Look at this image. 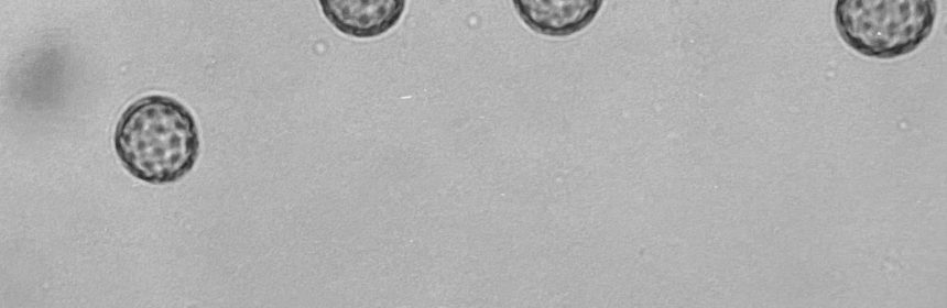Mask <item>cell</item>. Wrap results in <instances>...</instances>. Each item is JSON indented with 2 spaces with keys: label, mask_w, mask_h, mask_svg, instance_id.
Wrapping results in <instances>:
<instances>
[{
  "label": "cell",
  "mask_w": 947,
  "mask_h": 308,
  "mask_svg": "<svg viewBox=\"0 0 947 308\" xmlns=\"http://www.w3.org/2000/svg\"><path fill=\"white\" fill-rule=\"evenodd\" d=\"M113 144L124 168L150 184L173 183L185 176L200 147L193 113L164 95H149L131 103L116 125Z\"/></svg>",
  "instance_id": "obj_1"
},
{
  "label": "cell",
  "mask_w": 947,
  "mask_h": 308,
  "mask_svg": "<svg viewBox=\"0 0 947 308\" xmlns=\"http://www.w3.org/2000/svg\"><path fill=\"white\" fill-rule=\"evenodd\" d=\"M325 19L340 33L370 38L380 36L401 20L404 0H320Z\"/></svg>",
  "instance_id": "obj_3"
},
{
  "label": "cell",
  "mask_w": 947,
  "mask_h": 308,
  "mask_svg": "<svg viewBox=\"0 0 947 308\" xmlns=\"http://www.w3.org/2000/svg\"><path fill=\"white\" fill-rule=\"evenodd\" d=\"M522 21L548 36H567L585 29L598 14L600 0H514Z\"/></svg>",
  "instance_id": "obj_4"
},
{
  "label": "cell",
  "mask_w": 947,
  "mask_h": 308,
  "mask_svg": "<svg viewBox=\"0 0 947 308\" xmlns=\"http://www.w3.org/2000/svg\"><path fill=\"white\" fill-rule=\"evenodd\" d=\"M936 12L932 0H839L834 18L855 52L891 59L912 53L929 36Z\"/></svg>",
  "instance_id": "obj_2"
}]
</instances>
